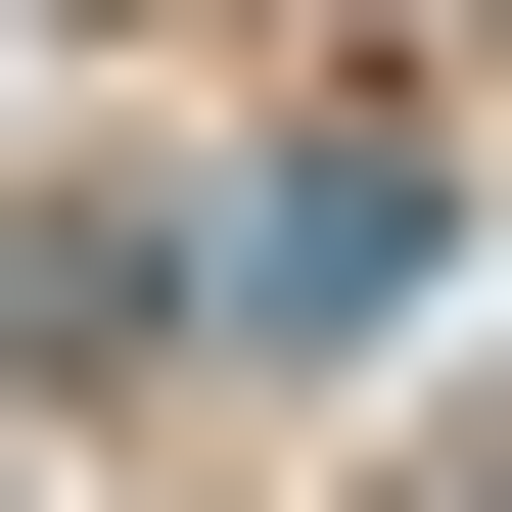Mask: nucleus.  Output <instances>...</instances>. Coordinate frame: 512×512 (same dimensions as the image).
Segmentation results:
<instances>
[{"label": "nucleus", "mask_w": 512, "mask_h": 512, "mask_svg": "<svg viewBox=\"0 0 512 512\" xmlns=\"http://www.w3.org/2000/svg\"><path fill=\"white\" fill-rule=\"evenodd\" d=\"M419 233H466L419 140H280V233H233V326H419Z\"/></svg>", "instance_id": "obj_1"}]
</instances>
